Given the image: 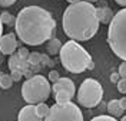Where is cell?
<instances>
[{"label": "cell", "mask_w": 126, "mask_h": 121, "mask_svg": "<svg viewBox=\"0 0 126 121\" xmlns=\"http://www.w3.org/2000/svg\"><path fill=\"white\" fill-rule=\"evenodd\" d=\"M16 36L26 45L39 46L55 36L56 20L40 6H26L16 16Z\"/></svg>", "instance_id": "6da1fadb"}, {"label": "cell", "mask_w": 126, "mask_h": 121, "mask_svg": "<svg viewBox=\"0 0 126 121\" xmlns=\"http://www.w3.org/2000/svg\"><path fill=\"white\" fill-rule=\"evenodd\" d=\"M99 24L100 20L97 16V7L86 0L69 4L62 17L64 35L78 42L92 39L99 30Z\"/></svg>", "instance_id": "7a4b0ae2"}, {"label": "cell", "mask_w": 126, "mask_h": 121, "mask_svg": "<svg viewBox=\"0 0 126 121\" xmlns=\"http://www.w3.org/2000/svg\"><path fill=\"white\" fill-rule=\"evenodd\" d=\"M59 58L63 68L72 73H82L92 62V56L78 40L70 39L64 42L60 48Z\"/></svg>", "instance_id": "3957f363"}, {"label": "cell", "mask_w": 126, "mask_h": 121, "mask_svg": "<svg viewBox=\"0 0 126 121\" xmlns=\"http://www.w3.org/2000/svg\"><path fill=\"white\" fill-rule=\"evenodd\" d=\"M108 43L110 50L126 61V7L119 10L113 16L108 29Z\"/></svg>", "instance_id": "277c9868"}, {"label": "cell", "mask_w": 126, "mask_h": 121, "mask_svg": "<svg viewBox=\"0 0 126 121\" xmlns=\"http://www.w3.org/2000/svg\"><path fill=\"white\" fill-rule=\"evenodd\" d=\"M52 94V85L46 76L34 73L33 76L27 78L22 85V97L27 104H39L45 102Z\"/></svg>", "instance_id": "5b68a950"}, {"label": "cell", "mask_w": 126, "mask_h": 121, "mask_svg": "<svg viewBox=\"0 0 126 121\" xmlns=\"http://www.w3.org/2000/svg\"><path fill=\"white\" fill-rule=\"evenodd\" d=\"M103 98V88L99 84V81L93 78L85 79L78 91V102L85 108H94L100 104Z\"/></svg>", "instance_id": "8992f818"}, {"label": "cell", "mask_w": 126, "mask_h": 121, "mask_svg": "<svg viewBox=\"0 0 126 121\" xmlns=\"http://www.w3.org/2000/svg\"><path fill=\"white\" fill-rule=\"evenodd\" d=\"M43 121H83V114L80 108L72 101L56 102L50 107Z\"/></svg>", "instance_id": "52a82bcc"}, {"label": "cell", "mask_w": 126, "mask_h": 121, "mask_svg": "<svg viewBox=\"0 0 126 121\" xmlns=\"http://www.w3.org/2000/svg\"><path fill=\"white\" fill-rule=\"evenodd\" d=\"M52 91L55 94L56 102H66L70 101L76 94V87L73 84V81L69 78H59V79L53 82Z\"/></svg>", "instance_id": "ba28073f"}, {"label": "cell", "mask_w": 126, "mask_h": 121, "mask_svg": "<svg viewBox=\"0 0 126 121\" xmlns=\"http://www.w3.org/2000/svg\"><path fill=\"white\" fill-rule=\"evenodd\" d=\"M19 48V42H17V36L15 33H6V35H1L0 38V52L3 55H12L15 53Z\"/></svg>", "instance_id": "9c48e42d"}, {"label": "cell", "mask_w": 126, "mask_h": 121, "mask_svg": "<svg viewBox=\"0 0 126 121\" xmlns=\"http://www.w3.org/2000/svg\"><path fill=\"white\" fill-rule=\"evenodd\" d=\"M17 121H43V118H40L36 114V105L27 104L19 111Z\"/></svg>", "instance_id": "30bf717a"}, {"label": "cell", "mask_w": 126, "mask_h": 121, "mask_svg": "<svg viewBox=\"0 0 126 121\" xmlns=\"http://www.w3.org/2000/svg\"><path fill=\"white\" fill-rule=\"evenodd\" d=\"M9 68H10V71L19 69V71L24 72V71L29 68V62H27V59H22V58L15 52V53H12L10 58H9Z\"/></svg>", "instance_id": "8fae6325"}, {"label": "cell", "mask_w": 126, "mask_h": 121, "mask_svg": "<svg viewBox=\"0 0 126 121\" xmlns=\"http://www.w3.org/2000/svg\"><path fill=\"white\" fill-rule=\"evenodd\" d=\"M97 16H99V20H100V23L103 24H109L110 20L113 19V12H112V9L108 7V6H103V7H99L97 9Z\"/></svg>", "instance_id": "7c38bea8"}, {"label": "cell", "mask_w": 126, "mask_h": 121, "mask_svg": "<svg viewBox=\"0 0 126 121\" xmlns=\"http://www.w3.org/2000/svg\"><path fill=\"white\" fill-rule=\"evenodd\" d=\"M62 45L63 43L57 39V38L52 36L50 39L47 40V52H49V55H59Z\"/></svg>", "instance_id": "4fadbf2b"}, {"label": "cell", "mask_w": 126, "mask_h": 121, "mask_svg": "<svg viewBox=\"0 0 126 121\" xmlns=\"http://www.w3.org/2000/svg\"><path fill=\"white\" fill-rule=\"evenodd\" d=\"M108 111L112 117H120L122 113H123V110H122V107L119 104V99H112L108 102Z\"/></svg>", "instance_id": "5bb4252c"}, {"label": "cell", "mask_w": 126, "mask_h": 121, "mask_svg": "<svg viewBox=\"0 0 126 121\" xmlns=\"http://www.w3.org/2000/svg\"><path fill=\"white\" fill-rule=\"evenodd\" d=\"M12 85H13L12 75H10V73H3L1 78H0V88L1 89H9Z\"/></svg>", "instance_id": "9a60e30c"}, {"label": "cell", "mask_w": 126, "mask_h": 121, "mask_svg": "<svg viewBox=\"0 0 126 121\" xmlns=\"http://www.w3.org/2000/svg\"><path fill=\"white\" fill-rule=\"evenodd\" d=\"M49 110H50V107L46 104V102H39V104H36V114L39 115L40 118H45L49 113Z\"/></svg>", "instance_id": "2e32d148"}, {"label": "cell", "mask_w": 126, "mask_h": 121, "mask_svg": "<svg viewBox=\"0 0 126 121\" xmlns=\"http://www.w3.org/2000/svg\"><path fill=\"white\" fill-rule=\"evenodd\" d=\"M0 19H1V22L3 24H7V26H13L16 22V17L12 15V13H9V12H3V13H0Z\"/></svg>", "instance_id": "e0dca14e"}, {"label": "cell", "mask_w": 126, "mask_h": 121, "mask_svg": "<svg viewBox=\"0 0 126 121\" xmlns=\"http://www.w3.org/2000/svg\"><path fill=\"white\" fill-rule=\"evenodd\" d=\"M90 121H118L116 117H112V115H97V117H93Z\"/></svg>", "instance_id": "ac0fdd59"}, {"label": "cell", "mask_w": 126, "mask_h": 121, "mask_svg": "<svg viewBox=\"0 0 126 121\" xmlns=\"http://www.w3.org/2000/svg\"><path fill=\"white\" fill-rule=\"evenodd\" d=\"M118 85V91L122 92V94H126V78H120V79L116 82Z\"/></svg>", "instance_id": "d6986e66"}, {"label": "cell", "mask_w": 126, "mask_h": 121, "mask_svg": "<svg viewBox=\"0 0 126 121\" xmlns=\"http://www.w3.org/2000/svg\"><path fill=\"white\" fill-rule=\"evenodd\" d=\"M10 75H12V79H13V82H19V81L23 78V72H22V71H19V69L12 71V72H10Z\"/></svg>", "instance_id": "ffe728a7"}, {"label": "cell", "mask_w": 126, "mask_h": 121, "mask_svg": "<svg viewBox=\"0 0 126 121\" xmlns=\"http://www.w3.org/2000/svg\"><path fill=\"white\" fill-rule=\"evenodd\" d=\"M16 53L19 55V56L22 58V59H27L29 58V50H27V48H17V50H16Z\"/></svg>", "instance_id": "44dd1931"}, {"label": "cell", "mask_w": 126, "mask_h": 121, "mask_svg": "<svg viewBox=\"0 0 126 121\" xmlns=\"http://www.w3.org/2000/svg\"><path fill=\"white\" fill-rule=\"evenodd\" d=\"M55 62L47 56V55H42V66H53Z\"/></svg>", "instance_id": "7402d4cb"}, {"label": "cell", "mask_w": 126, "mask_h": 121, "mask_svg": "<svg viewBox=\"0 0 126 121\" xmlns=\"http://www.w3.org/2000/svg\"><path fill=\"white\" fill-rule=\"evenodd\" d=\"M59 78H60V75H59V72L53 69V71H50V72H49V78H47V79L50 81V82H56V81L59 79Z\"/></svg>", "instance_id": "603a6c76"}, {"label": "cell", "mask_w": 126, "mask_h": 121, "mask_svg": "<svg viewBox=\"0 0 126 121\" xmlns=\"http://www.w3.org/2000/svg\"><path fill=\"white\" fill-rule=\"evenodd\" d=\"M120 78H126V61H123L122 64L119 65V69H118Z\"/></svg>", "instance_id": "cb8c5ba5"}, {"label": "cell", "mask_w": 126, "mask_h": 121, "mask_svg": "<svg viewBox=\"0 0 126 121\" xmlns=\"http://www.w3.org/2000/svg\"><path fill=\"white\" fill-rule=\"evenodd\" d=\"M17 0H0V7H9L12 4H15Z\"/></svg>", "instance_id": "d4e9b609"}, {"label": "cell", "mask_w": 126, "mask_h": 121, "mask_svg": "<svg viewBox=\"0 0 126 121\" xmlns=\"http://www.w3.org/2000/svg\"><path fill=\"white\" fill-rule=\"evenodd\" d=\"M119 79H120V75H119V72H113L112 75H110V81H112V82H118Z\"/></svg>", "instance_id": "484cf974"}, {"label": "cell", "mask_w": 126, "mask_h": 121, "mask_svg": "<svg viewBox=\"0 0 126 121\" xmlns=\"http://www.w3.org/2000/svg\"><path fill=\"white\" fill-rule=\"evenodd\" d=\"M119 104H120V107H122V110L125 111V110H126V98L123 97L122 99H119Z\"/></svg>", "instance_id": "4316f807"}, {"label": "cell", "mask_w": 126, "mask_h": 121, "mask_svg": "<svg viewBox=\"0 0 126 121\" xmlns=\"http://www.w3.org/2000/svg\"><path fill=\"white\" fill-rule=\"evenodd\" d=\"M116 3H118L119 6H122V7H126V0H115Z\"/></svg>", "instance_id": "83f0119b"}, {"label": "cell", "mask_w": 126, "mask_h": 121, "mask_svg": "<svg viewBox=\"0 0 126 121\" xmlns=\"http://www.w3.org/2000/svg\"><path fill=\"white\" fill-rule=\"evenodd\" d=\"M1 35H3V22L0 19V38H1Z\"/></svg>", "instance_id": "f1b7e54d"}, {"label": "cell", "mask_w": 126, "mask_h": 121, "mask_svg": "<svg viewBox=\"0 0 126 121\" xmlns=\"http://www.w3.org/2000/svg\"><path fill=\"white\" fill-rule=\"evenodd\" d=\"M93 68H94V64H93V61H92V62L89 64V66H87V69H93Z\"/></svg>", "instance_id": "f546056e"}, {"label": "cell", "mask_w": 126, "mask_h": 121, "mask_svg": "<svg viewBox=\"0 0 126 121\" xmlns=\"http://www.w3.org/2000/svg\"><path fill=\"white\" fill-rule=\"evenodd\" d=\"M67 1H69V4H72V3H78L80 0H67Z\"/></svg>", "instance_id": "4dcf8cb0"}, {"label": "cell", "mask_w": 126, "mask_h": 121, "mask_svg": "<svg viewBox=\"0 0 126 121\" xmlns=\"http://www.w3.org/2000/svg\"><path fill=\"white\" fill-rule=\"evenodd\" d=\"M120 121H126V115H123V117H122V120Z\"/></svg>", "instance_id": "1f68e13d"}, {"label": "cell", "mask_w": 126, "mask_h": 121, "mask_svg": "<svg viewBox=\"0 0 126 121\" xmlns=\"http://www.w3.org/2000/svg\"><path fill=\"white\" fill-rule=\"evenodd\" d=\"M86 1H90V3H93V1H97V0H86Z\"/></svg>", "instance_id": "d6a6232c"}, {"label": "cell", "mask_w": 126, "mask_h": 121, "mask_svg": "<svg viewBox=\"0 0 126 121\" xmlns=\"http://www.w3.org/2000/svg\"><path fill=\"white\" fill-rule=\"evenodd\" d=\"M1 75H3V72H1V71H0V78H1Z\"/></svg>", "instance_id": "836d02e7"}]
</instances>
